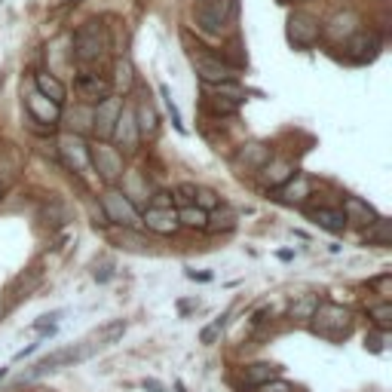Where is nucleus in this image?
Instances as JSON below:
<instances>
[{
	"instance_id": "1",
	"label": "nucleus",
	"mask_w": 392,
	"mask_h": 392,
	"mask_svg": "<svg viewBox=\"0 0 392 392\" xmlns=\"http://www.w3.org/2000/svg\"><path fill=\"white\" fill-rule=\"evenodd\" d=\"M111 53V31L104 22H98V19H89V22H83L80 28L74 31V40H71V59L77 62V65H98V62H104Z\"/></svg>"
},
{
	"instance_id": "2",
	"label": "nucleus",
	"mask_w": 392,
	"mask_h": 392,
	"mask_svg": "<svg viewBox=\"0 0 392 392\" xmlns=\"http://www.w3.org/2000/svg\"><path fill=\"white\" fill-rule=\"evenodd\" d=\"M239 16V0H199L194 6L196 28L209 37H224Z\"/></svg>"
},
{
	"instance_id": "3",
	"label": "nucleus",
	"mask_w": 392,
	"mask_h": 392,
	"mask_svg": "<svg viewBox=\"0 0 392 392\" xmlns=\"http://www.w3.org/2000/svg\"><path fill=\"white\" fill-rule=\"evenodd\" d=\"M98 349H102V344H98L95 337L83 340V344H74V346H68V349H59V353H53V355H46V359H40L31 371H25V374L19 377L16 383L22 386V383L40 380V377L53 374V371H59V368H65V365H77V362H86L92 353H98Z\"/></svg>"
},
{
	"instance_id": "4",
	"label": "nucleus",
	"mask_w": 392,
	"mask_h": 392,
	"mask_svg": "<svg viewBox=\"0 0 392 392\" xmlns=\"http://www.w3.org/2000/svg\"><path fill=\"white\" fill-rule=\"evenodd\" d=\"M312 331L322 334V337H346L349 334V325H353V312L346 310L344 304H331V301H319L316 312H312Z\"/></svg>"
},
{
	"instance_id": "5",
	"label": "nucleus",
	"mask_w": 392,
	"mask_h": 392,
	"mask_svg": "<svg viewBox=\"0 0 392 392\" xmlns=\"http://www.w3.org/2000/svg\"><path fill=\"white\" fill-rule=\"evenodd\" d=\"M89 166L95 169V175L102 178L104 184H117L120 178H123L126 166H123V153L117 151V147L111 144V141H95V144L89 147Z\"/></svg>"
},
{
	"instance_id": "6",
	"label": "nucleus",
	"mask_w": 392,
	"mask_h": 392,
	"mask_svg": "<svg viewBox=\"0 0 392 392\" xmlns=\"http://www.w3.org/2000/svg\"><path fill=\"white\" fill-rule=\"evenodd\" d=\"M102 212H104V218L113 221V224H120L123 230H135V227H141V215H138V209H135V203L117 187L104 190Z\"/></svg>"
},
{
	"instance_id": "7",
	"label": "nucleus",
	"mask_w": 392,
	"mask_h": 392,
	"mask_svg": "<svg viewBox=\"0 0 392 392\" xmlns=\"http://www.w3.org/2000/svg\"><path fill=\"white\" fill-rule=\"evenodd\" d=\"M190 62H194L196 77L203 80V86H215V83L236 80V68H233L227 59L215 55V53H203V49H199V53L190 55Z\"/></svg>"
},
{
	"instance_id": "8",
	"label": "nucleus",
	"mask_w": 392,
	"mask_h": 392,
	"mask_svg": "<svg viewBox=\"0 0 392 392\" xmlns=\"http://www.w3.org/2000/svg\"><path fill=\"white\" fill-rule=\"evenodd\" d=\"M74 92H77V98H80V104L95 108L98 102L113 95V83H111V77L98 74V71H80V74L74 77Z\"/></svg>"
},
{
	"instance_id": "9",
	"label": "nucleus",
	"mask_w": 392,
	"mask_h": 392,
	"mask_svg": "<svg viewBox=\"0 0 392 392\" xmlns=\"http://www.w3.org/2000/svg\"><path fill=\"white\" fill-rule=\"evenodd\" d=\"M111 141H113V147H117L120 153H135L138 151L141 135H138V123H135V108L132 104H123V108H120V117H117V123H113Z\"/></svg>"
},
{
	"instance_id": "10",
	"label": "nucleus",
	"mask_w": 392,
	"mask_h": 392,
	"mask_svg": "<svg viewBox=\"0 0 392 392\" xmlns=\"http://www.w3.org/2000/svg\"><path fill=\"white\" fill-rule=\"evenodd\" d=\"M55 147H59L55 156H59L68 169H74L77 175L92 172V166H89V144L80 138V135H65V138H62Z\"/></svg>"
},
{
	"instance_id": "11",
	"label": "nucleus",
	"mask_w": 392,
	"mask_h": 392,
	"mask_svg": "<svg viewBox=\"0 0 392 392\" xmlns=\"http://www.w3.org/2000/svg\"><path fill=\"white\" fill-rule=\"evenodd\" d=\"M319 37H322V25H319L310 12H291V16H288V40L297 49L316 46Z\"/></svg>"
},
{
	"instance_id": "12",
	"label": "nucleus",
	"mask_w": 392,
	"mask_h": 392,
	"mask_svg": "<svg viewBox=\"0 0 392 392\" xmlns=\"http://www.w3.org/2000/svg\"><path fill=\"white\" fill-rule=\"evenodd\" d=\"M120 108H123V98H104L92 108V132L98 135V141H111V132H113V123L120 117Z\"/></svg>"
},
{
	"instance_id": "13",
	"label": "nucleus",
	"mask_w": 392,
	"mask_h": 392,
	"mask_svg": "<svg viewBox=\"0 0 392 392\" xmlns=\"http://www.w3.org/2000/svg\"><path fill=\"white\" fill-rule=\"evenodd\" d=\"M141 224L151 233H160V236H172V233L181 230V224H178V209H172V205H151V209L141 215Z\"/></svg>"
},
{
	"instance_id": "14",
	"label": "nucleus",
	"mask_w": 392,
	"mask_h": 392,
	"mask_svg": "<svg viewBox=\"0 0 392 392\" xmlns=\"http://www.w3.org/2000/svg\"><path fill=\"white\" fill-rule=\"evenodd\" d=\"M359 31V16H355L353 10H340V12H334L331 19L322 25V34L331 44H346L353 34Z\"/></svg>"
},
{
	"instance_id": "15",
	"label": "nucleus",
	"mask_w": 392,
	"mask_h": 392,
	"mask_svg": "<svg viewBox=\"0 0 392 392\" xmlns=\"http://www.w3.org/2000/svg\"><path fill=\"white\" fill-rule=\"evenodd\" d=\"M344 46H346V55H349V59L362 65V62H371L377 53H380V37H377L374 31H365V28H359V31H355Z\"/></svg>"
},
{
	"instance_id": "16",
	"label": "nucleus",
	"mask_w": 392,
	"mask_h": 392,
	"mask_svg": "<svg viewBox=\"0 0 392 392\" xmlns=\"http://www.w3.org/2000/svg\"><path fill=\"white\" fill-rule=\"evenodd\" d=\"M295 172H297V169H295V162H291V160H279V156H270L267 166H263L258 175H261V184H263L267 190H279L282 184L288 181V178L295 175Z\"/></svg>"
},
{
	"instance_id": "17",
	"label": "nucleus",
	"mask_w": 392,
	"mask_h": 392,
	"mask_svg": "<svg viewBox=\"0 0 392 392\" xmlns=\"http://www.w3.org/2000/svg\"><path fill=\"white\" fill-rule=\"evenodd\" d=\"M270 147L267 144H258V141H252V144H242L236 156H233V162H236L239 169H248V172H261L263 166H267L270 160Z\"/></svg>"
},
{
	"instance_id": "18",
	"label": "nucleus",
	"mask_w": 392,
	"mask_h": 392,
	"mask_svg": "<svg viewBox=\"0 0 392 392\" xmlns=\"http://www.w3.org/2000/svg\"><path fill=\"white\" fill-rule=\"evenodd\" d=\"M306 196H312V181L304 172H295L279 187V199L282 203H288V205H304Z\"/></svg>"
},
{
	"instance_id": "19",
	"label": "nucleus",
	"mask_w": 392,
	"mask_h": 392,
	"mask_svg": "<svg viewBox=\"0 0 392 392\" xmlns=\"http://www.w3.org/2000/svg\"><path fill=\"white\" fill-rule=\"evenodd\" d=\"M340 212H344L346 224L368 227V224H374V221H377V212L371 209L365 199H359V196H344V209H340Z\"/></svg>"
},
{
	"instance_id": "20",
	"label": "nucleus",
	"mask_w": 392,
	"mask_h": 392,
	"mask_svg": "<svg viewBox=\"0 0 392 392\" xmlns=\"http://www.w3.org/2000/svg\"><path fill=\"white\" fill-rule=\"evenodd\" d=\"M22 172V156L10 144V141H0V184H12Z\"/></svg>"
},
{
	"instance_id": "21",
	"label": "nucleus",
	"mask_w": 392,
	"mask_h": 392,
	"mask_svg": "<svg viewBox=\"0 0 392 392\" xmlns=\"http://www.w3.org/2000/svg\"><path fill=\"white\" fill-rule=\"evenodd\" d=\"M34 89H37L44 98H49V102H55L59 108L68 102V89H65V83H62L55 74H44V71H40V74H34Z\"/></svg>"
},
{
	"instance_id": "22",
	"label": "nucleus",
	"mask_w": 392,
	"mask_h": 392,
	"mask_svg": "<svg viewBox=\"0 0 392 392\" xmlns=\"http://www.w3.org/2000/svg\"><path fill=\"white\" fill-rule=\"evenodd\" d=\"M310 218H312V224H319L322 230L334 233V236H340V233L346 230V218L340 209H328V205H322V209H312Z\"/></svg>"
},
{
	"instance_id": "23",
	"label": "nucleus",
	"mask_w": 392,
	"mask_h": 392,
	"mask_svg": "<svg viewBox=\"0 0 392 392\" xmlns=\"http://www.w3.org/2000/svg\"><path fill=\"white\" fill-rule=\"evenodd\" d=\"M273 377H279V368L270 365V362H254V365H245L239 371V380L245 383V386H261V383L273 380Z\"/></svg>"
},
{
	"instance_id": "24",
	"label": "nucleus",
	"mask_w": 392,
	"mask_h": 392,
	"mask_svg": "<svg viewBox=\"0 0 392 392\" xmlns=\"http://www.w3.org/2000/svg\"><path fill=\"white\" fill-rule=\"evenodd\" d=\"M365 242H368V245H380V248L392 245V221L377 215L374 224L365 227Z\"/></svg>"
},
{
	"instance_id": "25",
	"label": "nucleus",
	"mask_w": 392,
	"mask_h": 392,
	"mask_svg": "<svg viewBox=\"0 0 392 392\" xmlns=\"http://www.w3.org/2000/svg\"><path fill=\"white\" fill-rule=\"evenodd\" d=\"M135 123H138L141 138H153L156 129H160V120H156V111L151 104H138V108H135Z\"/></svg>"
},
{
	"instance_id": "26",
	"label": "nucleus",
	"mask_w": 392,
	"mask_h": 392,
	"mask_svg": "<svg viewBox=\"0 0 392 392\" xmlns=\"http://www.w3.org/2000/svg\"><path fill=\"white\" fill-rule=\"evenodd\" d=\"M316 306H319V295H304V297H297V301L291 304L288 316L295 319V322H310L312 312H316Z\"/></svg>"
},
{
	"instance_id": "27",
	"label": "nucleus",
	"mask_w": 392,
	"mask_h": 392,
	"mask_svg": "<svg viewBox=\"0 0 392 392\" xmlns=\"http://www.w3.org/2000/svg\"><path fill=\"white\" fill-rule=\"evenodd\" d=\"M205 221H209V212L196 209V205H184V209H178V224L187 227V230H205Z\"/></svg>"
},
{
	"instance_id": "28",
	"label": "nucleus",
	"mask_w": 392,
	"mask_h": 392,
	"mask_svg": "<svg viewBox=\"0 0 392 392\" xmlns=\"http://www.w3.org/2000/svg\"><path fill=\"white\" fill-rule=\"evenodd\" d=\"M209 95H221V98H230V102L242 104L248 98V89H242L236 80H227V83H215V86H205Z\"/></svg>"
},
{
	"instance_id": "29",
	"label": "nucleus",
	"mask_w": 392,
	"mask_h": 392,
	"mask_svg": "<svg viewBox=\"0 0 392 392\" xmlns=\"http://www.w3.org/2000/svg\"><path fill=\"white\" fill-rule=\"evenodd\" d=\"M368 316H371V322H374L377 331H386V334L392 331V304L389 301L368 306Z\"/></svg>"
},
{
	"instance_id": "30",
	"label": "nucleus",
	"mask_w": 392,
	"mask_h": 392,
	"mask_svg": "<svg viewBox=\"0 0 392 392\" xmlns=\"http://www.w3.org/2000/svg\"><path fill=\"white\" fill-rule=\"evenodd\" d=\"M68 120H71V135H86L92 132V108L89 104H80L77 111H71L68 113Z\"/></svg>"
},
{
	"instance_id": "31",
	"label": "nucleus",
	"mask_w": 392,
	"mask_h": 392,
	"mask_svg": "<svg viewBox=\"0 0 392 392\" xmlns=\"http://www.w3.org/2000/svg\"><path fill=\"white\" fill-rule=\"evenodd\" d=\"M205 230L215 233V236L236 230V215H233V212H227V209L218 212V215H209V221H205Z\"/></svg>"
},
{
	"instance_id": "32",
	"label": "nucleus",
	"mask_w": 392,
	"mask_h": 392,
	"mask_svg": "<svg viewBox=\"0 0 392 392\" xmlns=\"http://www.w3.org/2000/svg\"><path fill=\"white\" fill-rule=\"evenodd\" d=\"M205 108L215 113V117H233L242 104L230 102V98H221V95H209V92H205Z\"/></svg>"
},
{
	"instance_id": "33",
	"label": "nucleus",
	"mask_w": 392,
	"mask_h": 392,
	"mask_svg": "<svg viewBox=\"0 0 392 392\" xmlns=\"http://www.w3.org/2000/svg\"><path fill=\"white\" fill-rule=\"evenodd\" d=\"M190 205H196V209H203V212H209V215H212L215 209H221V196L215 194V190H203V187H199L196 199Z\"/></svg>"
},
{
	"instance_id": "34",
	"label": "nucleus",
	"mask_w": 392,
	"mask_h": 392,
	"mask_svg": "<svg viewBox=\"0 0 392 392\" xmlns=\"http://www.w3.org/2000/svg\"><path fill=\"white\" fill-rule=\"evenodd\" d=\"M224 325H227V316L215 319V322H212V325H205L203 331H199V340H203L205 346H209V344H215V340L221 337V331H224Z\"/></svg>"
},
{
	"instance_id": "35",
	"label": "nucleus",
	"mask_w": 392,
	"mask_h": 392,
	"mask_svg": "<svg viewBox=\"0 0 392 392\" xmlns=\"http://www.w3.org/2000/svg\"><path fill=\"white\" fill-rule=\"evenodd\" d=\"M254 392H297V386L295 383H288V380H282V377H273V380L254 386Z\"/></svg>"
},
{
	"instance_id": "36",
	"label": "nucleus",
	"mask_w": 392,
	"mask_h": 392,
	"mask_svg": "<svg viewBox=\"0 0 392 392\" xmlns=\"http://www.w3.org/2000/svg\"><path fill=\"white\" fill-rule=\"evenodd\" d=\"M117 71H120V86H123V92H129V89H132V83H135L129 59H120V62H117Z\"/></svg>"
},
{
	"instance_id": "37",
	"label": "nucleus",
	"mask_w": 392,
	"mask_h": 392,
	"mask_svg": "<svg viewBox=\"0 0 392 392\" xmlns=\"http://www.w3.org/2000/svg\"><path fill=\"white\" fill-rule=\"evenodd\" d=\"M162 98H166V108H169V117H172V126L178 132H184V123H181V113H178V108H175V102H172V95H169V89L162 86Z\"/></svg>"
},
{
	"instance_id": "38",
	"label": "nucleus",
	"mask_w": 392,
	"mask_h": 392,
	"mask_svg": "<svg viewBox=\"0 0 392 392\" xmlns=\"http://www.w3.org/2000/svg\"><path fill=\"white\" fill-rule=\"evenodd\" d=\"M383 340H386V331H374L371 337H365V349H371V353H383Z\"/></svg>"
},
{
	"instance_id": "39",
	"label": "nucleus",
	"mask_w": 392,
	"mask_h": 392,
	"mask_svg": "<svg viewBox=\"0 0 392 392\" xmlns=\"http://www.w3.org/2000/svg\"><path fill=\"white\" fill-rule=\"evenodd\" d=\"M196 184H178V190H175V196L178 199H184V203H194L196 199Z\"/></svg>"
},
{
	"instance_id": "40",
	"label": "nucleus",
	"mask_w": 392,
	"mask_h": 392,
	"mask_svg": "<svg viewBox=\"0 0 392 392\" xmlns=\"http://www.w3.org/2000/svg\"><path fill=\"white\" fill-rule=\"evenodd\" d=\"M371 285H374V288H380L383 301H389V285H392V276H389V273H383L380 279H374V282H371Z\"/></svg>"
},
{
	"instance_id": "41",
	"label": "nucleus",
	"mask_w": 392,
	"mask_h": 392,
	"mask_svg": "<svg viewBox=\"0 0 392 392\" xmlns=\"http://www.w3.org/2000/svg\"><path fill=\"white\" fill-rule=\"evenodd\" d=\"M111 276H113L111 263H102V267H95V279H98V282H108Z\"/></svg>"
},
{
	"instance_id": "42",
	"label": "nucleus",
	"mask_w": 392,
	"mask_h": 392,
	"mask_svg": "<svg viewBox=\"0 0 392 392\" xmlns=\"http://www.w3.org/2000/svg\"><path fill=\"white\" fill-rule=\"evenodd\" d=\"M144 389H153V392H162V386L156 380H144Z\"/></svg>"
},
{
	"instance_id": "43",
	"label": "nucleus",
	"mask_w": 392,
	"mask_h": 392,
	"mask_svg": "<svg viewBox=\"0 0 392 392\" xmlns=\"http://www.w3.org/2000/svg\"><path fill=\"white\" fill-rule=\"evenodd\" d=\"M3 377H6V368H0V380H3Z\"/></svg>"
},
{
	"instance_id": "44",
	"label": "nucleus",
	"mask_w": 392,
	"mask_h": 392,
	"mask_svg": "<svg viewBox=\"0 0 392 392\" xmlns=\"http://www.w3.org/2000/svg\"><path fill=\"white\" fill-rule=\"evenodd\" d=\"M3 190H6V187H3V184H0V199H3Z\"/></svg>"
},
{
	"instance_id": "45",
	"label": "nucleus",
	"mask_w": 392,
	"mask_h": 392,
	"mask_svg": "<svg viewBox=\"0 0 392 392\" xmlns=\"http://www.w3.org/2000/svg\"><path fill=\"white\" fill-rule=\"evenodd\" d=\"M3 312H6V310H3V304H0V319H3Z\"/></svg>"
},
{
	"instance_id": "46",
	"label": "nucleus",
	"mask_w": 392,
	"mask_h": 392,
	"mask_svg": "<svg viewBox=\"0 0 392 392\" xmlns=\"http://www.w3.org/2000/svg\"><path fill=\"white\" fill-rule=\"evenodd\" d=\"M285 3H301V0H285Z\"/></svg>"
}]
</instances>
